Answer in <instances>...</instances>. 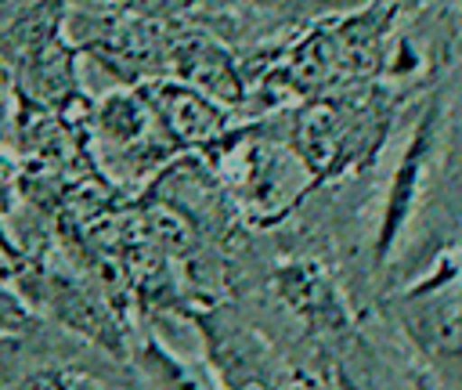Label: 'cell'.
Here are the masks:
<instances>
[{"label": "cell", "mask_w": 462, "mask_h": 390, "mask_svg": "<svg viewBox=\"0 0 462 390\" xmlns=\"http://www.w3.org/2000/svg\"><path fill=\"white\" fill-rule=\"evenodd\" d=\"M401 329L415 350L455 386H462V274L444 267L426 285L401 296Z\"/></svg>", "instance_id": "cell-1"}, {"label": "cell", "mask_w": 462, "mask_h": 390, "mask_svg": "<svg viewBox=\"0 0 462 390\" xmlns=\"http://www.w3.org/2000/svg\"><path fill=\"white\" fill-rule=\"evenodd\" d=\"M195 321L206 343V365L224 390H296V379L278 368V361L249 325L224 311H206Z\"/></svg>", "instance_id": "cell-2"}, {"label": "cell", "mask_w": 462, "mask_h": 390, "mask_svg": "<svg viewBox=\"0 0 462 390\" xmlns=\"http://www.w3.org/2000/svg\"><path fill=\"white\" fill-rule=\"evenodd\" d=\"M274 292L318 336L336 339V336L350 332V311H346V303L339 300L336 285L328 282V274L318 264H307V260L285 264L274 274Z\"/></svg>", "instance_id": "cell-3"}, {"label": "cell", "mask_w": 462, "mask_h": 390, "mask_svg": "<svg viewBox=\"0 0 462 390\" xmlns=\"http://www.w3.org/2000/svg\"><path fill=\"white\" fill-rule=\"evenodd\" d=\"M148 108L155 112V119L166 126V134L180 144H202L213 141L220 134V112L195 90L177 87V83H162L148 94Z\"/></svg>", "instance_id": "cell-4"}, {"label": "cell", "mask_w": 462, "mask_h": 390, "mask_svg": "<svg viewBox=\"0 0 462 390\" xmlns=\"http://www.w3.org/2000/svg\"><path fill=\"white\" fill-rule=\"evenodd\" d=\"M134 365L148 390H224L206 361H191L159 339L134 347Z\"/></svg>", "instance_id": "cell-5"}, {"label": "cell", "mask_w": 462, "mask_h": 390, "mask_svg": "<svg viewBox=\"0 0 462 390\" xmlns=\"http://www.w3.org/2000/svg\"><path fill=\"white\" fill-rule=\"evenodd\" d=\"M0 390H112V386H108L101 376H94V372L51 365V368L22 372L18 379H11V383L0 386Z\"/></svg>", "instance_id": "cell-6"}, {"label": "cell", "mask_w": 462, "mask_h": 390, "mask_svg": "<svg viewBox=\"0 0 462 390\" xmlns=\"http://www.w3.org/2000/svg\"><path fill=\"white\" fill-rule=\"evenodd\" d=\"M7 130V94H4V76H0V137Z\"/></svg>", "instance_id": "cell-7"}, {"label": "cell", "mask_w": 462, "mask_h": 390, "mask_svg": "<svg viewBox=\"0 0 462 390\" xmlns=\"http://www.w3.org/2000/svg\"><path fill=\"white\" fill-rule=\"evenodd\" d=\"M296 390H318L314 383H303V379H296Z\"/></svg>", "instance_id": "cell-8"}]
</instances>
